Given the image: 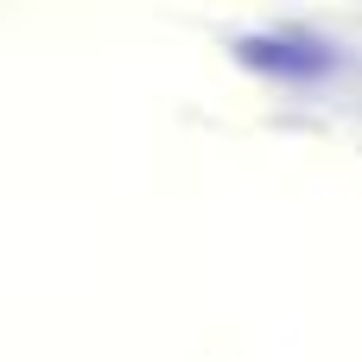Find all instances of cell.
<instances>
[{"label":"cell","instance_id":"6da1fadb","mask_svg":"<svg viewBox=\"0 0 362 362\" xmlns=\"http://www.w3.org/2000/svg\"><path fill=\"white\" fill-rule=\"evenodd\" d=\"M235 51H242V64H255V70H280V76H312V70L331 64L318 45H280V38H242Z\"/></svg>","mask_w":362,"mask_h":362}]
</instances>
